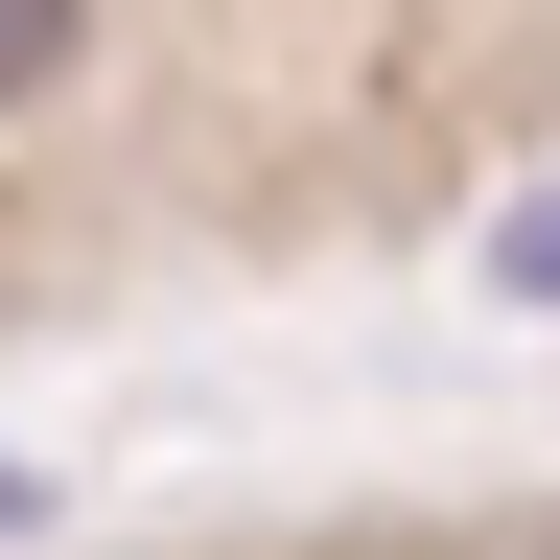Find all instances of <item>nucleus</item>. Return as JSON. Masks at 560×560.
Segmentation results:
<instances>
[{
    "mask_svg": "<svg viewBox=\"0 0 560 560\" xmlns=\"http://www.w3.org/2000/svg\"><path fill=\"white\" fill-rule=\"evenodd\" d=\"M70 47H94V0H0V117H24V94H47Z\"/></svg>",
    "mask_w": 560,
    "mask_h": 560,
    "instance_id": "f257e3e1",
    "label": "nucleus"
},
{
    "mask_svg": "<svg viewBox=\"0 0 560 560\" xmlns=\"http://www.w3.org/2000/svg\"><path fill=\"white\" fill-rule=\"evenodd\" d=\"M490 280H514V304H560V187L514 210V234H490Z\"/></svg>",
    "mask_w": 560,
    "mask_h": 560,
    "instance_id": "f03ea898",
    "label": "nucleus"
},
{
    "mask_svg": "<svg viewBox=\"0 0 560 560\" xmlns=\"http://www.w3.org/2000/svg\"><path fill=\"white\" fill-rule=\"evenodd\" d=\"M0 514H24V467H0Z\"/></svg>",
    "mask_w": 560,
    "mask_h": 560,
    "instance_id": "7ed1b4c3",
    "label": "nucleus"
},
{
    "mask_svg": "<svg viewBox=\"0 0 560 560\" xmlns=\"http://www.w3.org/2000/svg\"><path fill=\"white\" fill-rule=\"evenodd\" d=\"M537 560H560V514H537Z\"/></svg>",
    "mask_w": 560,
    "mask_h": 560,
    "instance_id": "20e7f679",
    "label": "nucleus"
}]
</instances>
